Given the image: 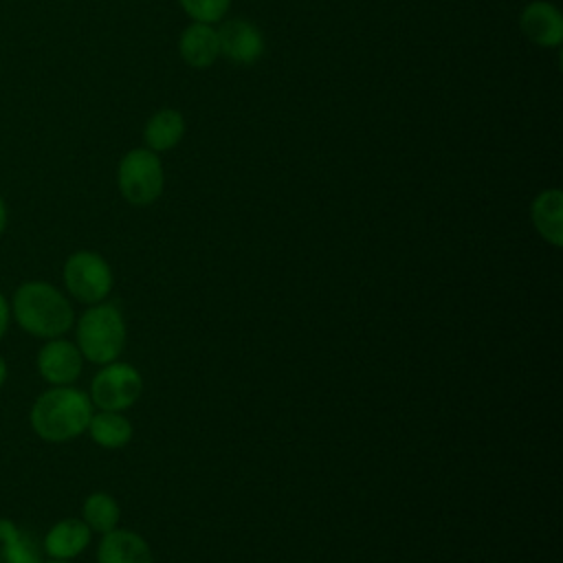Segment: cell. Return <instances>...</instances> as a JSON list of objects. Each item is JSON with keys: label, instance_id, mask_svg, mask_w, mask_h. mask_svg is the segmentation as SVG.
<instances>
[{"label": "cell", "instance_id": "1", "mask_svg": "<svg viewBox=\"0 0 563 563\" xmlns=\"http://www.w3.org/2000/svg\"><path fill=\"white\" fill-rule=\"evenodd\" d=\"M11 317L31 336H64L75 325V310L68 297L53 284L31 279L20 284L11 297Z\"/></svg>", "mask_w": 563, "mask_h": 563}, {"label": "cell", "instance_id": "2", "mask_svg": "<svg viewBox=\"0 0 563 563\" xmlns=\"http://www.w3.org/2000/svg\"><path fill=\"white\" fill-rule=\"evenodd\" d=\"M95 413L86 391L73 385H59L42 391L29 411L31 429L46 442H68L86 433Z\"/></svg>", "mask_w": 563, "mask_h": 563}, {"label": "cell", "instance_id": "3", "mask_svg": "<svg viewBox=\"0 0 563 563\" xmlns=\"http://www.w3.org/2000/svg\"><path fill=\"white\" fill-rule=\"evenodd\" d=\"M125 321L114 303L99 301L88 306L75 323V345L84 361L95 365H108L119 361L125 347Z\"/></svg>", "mask_w": 563, "mask_h": 563}, {"label": "cell", "instance_id": "4", "mask_svg": "<svg viewBox=\"0 0 563 563\" xmlns=\"http://www.w3.org/2000/svg\"><path fill=\"white\" fill-rule=\"evenodd\" d=\"M117 185L121 196L134 207H147L163 194L165 172L156 152L134 147L125 152L117 167Z\"/></svg>", "mask_w": 563, "mask_h": 563}, {"label": "cell", "instance_id": "5", "mask_svg": "<svg viewBox=\"0 0 563 563\" xmlns=\"http://www.w3.org/2000/svg\"><path fill=\"white\" fill-rule=\"evenodd\" d=\"M62 279L68 295L86 306L106 301L114 286V275L106 257L88 249L75 251L66 257Z\"/></svg>", "mask_w": 563, "mask_h": 563}, {"label": "cell", "instance_id": "6", "mask_svg": "<svg viewBox=\"0 0 563 563\" xmlns=\"http://www.w3.org/2000/svg\"><path fill=\"white\" fill-rule=\"evenodd\" d=\"M143 394L141 372L123 361H112L101 365V369L90 380L92 407L101 411H125Z\"/></svg>", "mask_w": 563, "mask_h": 563}, {"label": "cell", "instance_id": "7", "mask_svg": "<svg viewBox=\"0 0 563 563\" xmlns=\"http://www.w3.org/2000/svg\"><path fill=\"white\" fill-rule=\"evenodd\" d=\"M35 367L51 387L73 385L81 376L84 356L73 341L55 336L46 339L44 345L37 350Z\"/></svg>", "mask_w": 563, "mask_h": 563}, {"label": "cell", "instance_id": "8", "mask_svg": "<svg viewBox=\"0 0 563 563\" xmlns=\"http://www.w3.org/2000/svg\"><path fill=\"white\" fill-rule=\"evenodd\" d=\"M519 29L537 46L554 48L563 42V15L545 0H534L523 7L519 15Z\"/></svg>", "mask_w": 563, "mask_h": 563}, {"label": "cell", "instance_id": "9", "mask_svg": "<svg viewBox=\"0 0 563 563\" xmlns=\"http://www.w3.org/2000/svg\"><path fill=\"white\" fill-rule=\"evenodd\" d=\"M218 33V46L220 55L235 64H253L264 53V37L260 29L246 20H229Z\"/></svg>", "mask_w": 563, "mask_h": 563}, {"label": "cell", "instance_id": "10", "mask_svg": "<svg viewBox=\"0 0 563 563\" xmlns=\"http://www.w3.org/2000/svg\"><path fill=\"white\" fill-rule=\"evenodd\" d=\"M90 537L92 532L81 519L66 517L46 530L42 539V550L48 559L73 561L90 545Z\"/></svg>", "mask_w": 563, "mask_h": 563}, {"label": "cell", "instance_id": "11", "mask_svg": "<svg viewBox=\"0 0 563 563\" xmlns=\"http://www.w3.org/2000/svg\"><path fill=\"white\" fill-rule=\"evenodd\" d=\"M97 563H154L150 543L134 530L114 528L101 534Z\"/></svg>", "mask_w": 563, "mask_h": 563}, {"label": "cell", "instance_id": "12", "mask_svg": "<svg viewBox=\"0 0 563 563\" xmlns=\"http://www.w3.org/2000/svg\"><path fill=\"white\" fill-rule=\"evenodd\" d=\"M530 218L537 233L554 249L563 246V194L561 189H543L530 205Z\"/></svg>", "mask_w": 563, "mask_h": 563}, {"label": "cell", "instance_id": "13", "mask_svg": "<svg viewBox=\"0 0 563 563\" xmlns=\"http://www.w3.org/2000/svg\"><path fill=\"white\" fill-rule=\"evenodd\" d=\"M42 541L13 519L0 517V559L2 563H44Z\"/></svg>", "mask_w": 563, "mask_h": 563}, {"label": "cell", "instance_id": "14", "mask_svg": "<svg viewBox=\"0 0 563 563\" xmlns=\"http://www.w3.org/2000/svg\"><path fill=\"white\" fill-rule=\"evenodd\" d=\"M178 53L191 68H207L220 57L218 33L207 22H191L178 40Z\"/></svg>", "mask_w": 563, "mask_h": 563}, {"label": "cell", "instance_id": "15", "mask_svg": "<svg viewBox=\"0 0 563 563\" xmlns=\"http://www.w3.org/2000/svg\"><path fill=\"white\" fill-rule=\"evenodd\" d=\"M86 433L101 449H123L132 440V422L121 411H95Z\"/></svg>", "mask_w": 563, "mask_h": 563}, {"label": "cell", "instance_id": "16", "mask_svg": "<svg viewBox=\"0 0 563 563\" xmlns=\"http://www.w3.org/2000/svg\"><path fill=\"white\" fill-rule=\"evenodd\" d=\"M185 134V119L178 110L174 108H163L154 112L143 130V139L147 150L152 152H165L172 150L180 143Z\"/></svg>", "mask_w": 563, "mask_h": 563}, {"label": "cell", "instance_id": "17", "mask_svg": "<svg viewBox=\"0 0 563 563\" xmlns=\"http://www.w3.org/2000/svg\"><path fill=\"white\" fill-rule=\"evenodd\" d=\"M119 519H121V508L110 493L97 490L84 499L81 521L90 528V532L106 534L119 526Z\"/></svg>", "mask_w": 563, "mask_h": 563}, {"label": "cell", "instance_id": "18", "mask_svg": "<svg viewBox=\"0 0 563 563\" xmlns=\"http://www.w3.org/2000/svg\"><path fill=\"white\" fill-rule=\"evenodd\" d=\"M178 2L194 22H207V24L220 22L231 7V0H178Z\"/></svg>", "mask_w": 563, "mask_h": 563}, {"label": "cell", "instance_id": "19", "mask_svg": "<svg viewBox=\"0 0 563 563\" xmlns=\"http://www.w3.org/2000/svg\"><path fill=\"white\" fill-rule=\"evenodd\" d=\"M9 321H11V306H9V299L0 292V341L9 330Z\"/></svg>", "mask_w": 563, "mask_h": 563}, {"label": "cell", "instance_id": "20", "mask_svg": "<svg viewBox=\"0 0 563 563\" xmlns=\"http://www.w3.org/2000/svg\"><path fill=\"white\" fill-rule=\"evenodd\" d=\"M7 222H9V211H7V202H4V198L0 196V235L4 233V229H7Z\"/></svg>", "mask_w": 563, "mask_h": 563}, {"label": "cell", "instance_id": "21", "mask_svg": "<svg viewBox=\"0 0 563 563\" xmlns=\"http://www.w3.org/2000/svg\"><path fill=\"white\" fill-rule=\"evenodd\" d=\"M7 376H9V367H7V361L0 356V389H2L4 383H7Z\"/></svg>", "mask_w": 563, "mask_h": 563}, {"label": "cell", "instance_id": "22", "mask_svg": "<svg viewBox=\"0 0 563 563\" xmlns=\"http://www.w3.org/2000/svg\"><path fill=\"white\" fill-rule=\"evenodd\" d=\"M46 563H70V561H55V559H51V561H46Z\"/></svg>", "mask_w": 563, "mask_h": 563}, {"label": "cell", "instance_id": "23", "mask_svg": "<svg viewBox=\"0 0 563 563\" xmlns=\"http://www.w3.org/2000/svg\"><path fill=\"white\" fill-rule=\"evenodd\" d=\"M0 563H2V559H0Z\"/></svg>", "mask_w": 563, "mask_h": 563}]
</instances>
